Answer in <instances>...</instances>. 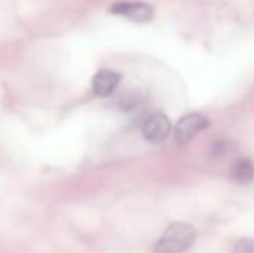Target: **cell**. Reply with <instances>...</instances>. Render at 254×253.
I'll use <instances>...</instances> for the list:
<instances>
[{"label":"cell","instance_id":"obj_1","mask_svg":"<svg viewBox=\"0 0 254 253\" xmlns=\"http://www.w3.org/2000/svg\"><path fill=\"white\" fill-rule=\"evenodd\" d=\"M196 239V231L186 222L171 224L158 243L155 245V253H185L192 248Z\"/></svg>","mask_w":254,"mask_h":253},{"label":"cell","instance_id":"obj_6","mask_svg":"<svg viewBox=\"0 0 254 253\" xmlns=\"http://www.w3.org/2000/svg\"><path fill=\"white\" fill-rule=\"evenodd\" d=\"M231 177L237 183H250L254 179V164L247 158L237 160L231 169Z\"/></svg>","mask_w":254,"mask_h":253},{"label":"cell","instance_id":"obj_7","mask_svg":"<svg viewBox=\"0 0 254 253\" xmlns=\"http://www.w3.org/2000/svg\"><path fill=\"white\" fill-rule=\"evenodd\" d=\"M234 253H254V240L241 239L234 245Z\"/></svg>","mask_w":254,"mask_h":253},{"label":"cell","instance_id":"obj_2","mask_svg":"<svg viewBox=\"0 0 254 253\" xmlns=\"http://www.w3.org/2000/svg\"><path fill=\"white\" fill-rule=\"evenodd\" d=\"M109 10L135 22H149L155 16L153 7L143 1H118L112 4Z\"/></svg>","mask_w":254,"mask_h":253},{"label":"cell","instance_id":"obj_4","mask_svg":"<svg viewBox=\"0 0 254 253\" xmlns=\"http://www.w3.org/2000/svg\"><path fill=\"white\" fill-rule=\"evenodd\" d=\"M171 133V122L164 113H152L143 124V136L150 143H162Z\"/></svg>","mask_w":254,"mask_h":253},{"label":"cell","instance_id":"obj_3","mask_svg":"<svg viewBox=\"0 0 254 253\" xmlns=\"http://www.w3.org/2000/svg\"><path fill=\"white\" fill-rule=\"evenodd\" d=\"M208 127V119L199 113H190L183 116L174 130V137L179 145L189 143L199 131L205 130Z\"/></svg>","mask_w":254,"mask_h":253},{"label":"cell","instance_id":"obj_5","mask_svg":"<svg viewBox=\"0 0 254 253\" xmlns=\"http://www.w3.org/2000/svg\"><path fill=\"white\" fill-rule=\"evenodd\" d=\"M121 84V75L113 70H100L92 79V91L98 97H110Z\"/></svg>","mask_w":254,"mask_h":253}]
</instances>
